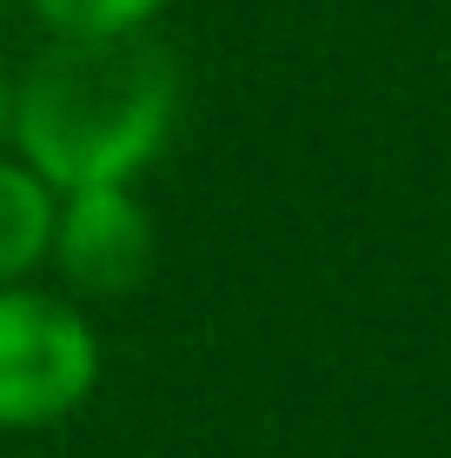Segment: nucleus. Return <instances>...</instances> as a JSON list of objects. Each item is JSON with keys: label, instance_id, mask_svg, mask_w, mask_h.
<instances>
[{"label": "nucleus", "instance_id": "obj_4", "mask_svg": "<svg viewBox=\"0 0 451 458\" xmlns=\"http://www.w3.org/2000/svg\"><path fill=\"white\" fill-rule=\"evenodd\" d=\"M54 213L60 193L27 160L0 153V286H21L27 273L54 252Z\"/></svg>", "mask_w": 451, "mask_h": 458}, {"label": "nucleus", "instance_id": "obj_7", "mask_svg": "<svg viewBox=\"0 0 451 458\" xmlns=\"http://www.w3.org/2000/svg\"><path fill=\"white\" fill-rule=\"evenodd\" d=\"M7 7H13V0H0V13H7Z\"/></svg>", "mask_w": 451, "mask_h": 458}, {"label": "nucleus", "instance_id": "obj_2", "mask_svg": "<svg viewBox=\"0 0 451 458\" xmlns=\"http://www.w3.org/2000/svg\"><path fill=\"white\" fill-rule=\"evenodd\" d=\"M100 386V333L54 293L0 286V432H40Z\"/></svg>", "mask_w": 451, "mask_h": 458}, {"label": "nucleus", "instance_id": "obj_3", "mask_svg": "<svg viewBox=\"0 0 451 458\" xmlns=\"http://www.w3.org/2000/svg\"><path fill=\"white\" fill-rule=\"evenodd\" d=\"M73 293L127 299L153 273V213L133 199V186H73L54 213V252Z\"/></svg>", "mask_w": 451, "mask_h": 458}, {"label": "nucleus", "instance_id": "obj_6", "mask_svg": "<svg viewBox=\"0 0 451 458\" xmlns=\"http://www.w3.org/2000/svg\"><path fill=\"white\" fill-rule=\"evenodd\" d=\"M0 133H7V73H0Z\"/></svg>", "mask_w": 451, "mask_h": 458}, {"label": "nucleus", "instance_id": "obj_5", "mask_svg": "<svg viewBox=\"0 0 451 458\" xmlns=\"http://www.w3.org/2000/svg\"><path fill=\"white\" fill-rule=\"evenodd\" d=\"M46 34H139L166 13V0H27Z\"/></svg>", "mask_w": 451, "mask_h": 458}, {"label": "nucleus", "instance_id": "obj_1", "mask_svg": "<svg viewBox=\"0 0 451 458\" xmlns=\"http://www.w3.org/2000/svg\"><path fill=\"white\" fill-rule=\"evenodd\" d=\"M180 114V67L153 27L54 34L7 87V133L54 193L133 186L166 153Z\"/></svg>", "mask_w": 451, "mask_h": 458}]
</instances>
